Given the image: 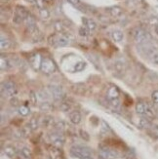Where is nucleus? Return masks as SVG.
<instances>
[{"instance_id": "obj_1", "label": "nucleus", "mask_w": 158, "mask_h": 159, "mask_svg": "<svg viewBox=\"0 0 158 159\" xmlns=\"http://www.w3.org/2000/svg\"><path fill=\"white\" fill-rule=\"evenodd\" d=\"M70 152L72 157L77 159H95L92 149L85 146H73Z\"/></svg>"}, {"instance_id": "obj_2", "label": "nucleus", "mask_w": 158, "mask_h": 159, "mask_svg": "<svg viewBox=\"0 0 158 159\" xmlns=\"http://www.w3.org/2000/svg\"><path fill=\"white\" fill-rule=\"evenodd\" d=\"M132 36H133L134 41L138 45L147 43L148 41H151V37H150L149 33L143 29H142V27H135L132 30Z\"/></svg>"}, {"instance_id": "obj_3", "label": "nucleus", "mask_w": 158, "mask_h": 159, "mask_svg": "<svg viewBox=\"0 0 158 159\" xmlns=\"http://www.w3.org/2000/svg\"><path fill=\"white\" fill-rule=\"evenodd\" d=\"M49 44L52 47L59 48V47H65L70 44V38L65 36L63 33H57L53 34L49 37Z\"/></svg>"}, {"instance_id": "obj_4", "label": "nucleus", "mask_w": 158, "mask_h": 159, "mask_svg": "<svg viewBox=\"0 0 158 159\" xmlns=\"http://www.w3.org/2000/svg\"><path fill=\"white\" fill-rule=\"evenodd\" d=\"M119 90L116 86H111L107 89V92H106V99L108 101V102L114 107V108H117L120 106V100H119Z\"/></svg>"}, {"instance_id": "obj_5", "label": "nucleus", "mask_w": 158, "mask_h": 159, "mask_svg": "<svg viewBox=\"0 0 158 159\" xmlns=\"http://www.w3.org/2000/svg\"><path fill=\"white\" fill-rule=\"evenodd\" d=\"M136 112L141 116L147 117V118L151 119L154 117V111L147 102H140L136 105Z\"/></svg>"}, {"instance_id": "obj_6", "label": "nucleus", "mask_w": 158, "mask_h": 159, "mask_svg": "<svg viewBox=\"0 0 158 159\" xmlns=\"http://www.w3.org/2000/svg\"><path fill=\"white\" fill-rule=\"evenodd\" d=\"M156 50H157L156 45L153 44L151 41H148L147 43L138 45V51L143 57H152L157 52Z\"/></svg>"}, {"instance_id": "obj_7", "label": "nucleus", "mask_w": 158, "mask_h": 159, "mask_svg": "<svg viewBox=\"0 0 158 159\" xmlns=\"http://www.w3.org/2000/svg\"><path fill=\"white\" fill-rule=\"evenodd\" d=\"M29 15V13L25 8V7L18 5L15 8V12H14L13 22L16 25H20L22 23L25 22V20L26 19V17Z\"/></svg>"}, {"instance_id": "obj_8", "label": "nucleus", "mask_w": 158, "mask_h": 159, "mask_svg": "<svg viewBox=\"0 0 158 159\" xmlns=\"http://www.w3.org/2000/svg\"><path fill=\"white\" fill-rule=\"evenodd\" d=\"M17 92L16 84L11 80L1 83V95L3 97H14Z\"/></svg>"}, {"instance_id": "obj_9", "label": "nucleus", "mask_w": 158, "mask_h": 159, "mask_svg": "<svg viewBox=\"0 0 158 159\" xmlns=\"http://www.w3.org/2000/svg\"><path fill=\"white\" fill-rule=\"evenodd\" d=\"M41 71L45 74H52L56 71L57 70V66L55 64V61L52 59L49 58H45L42 61V64H41Z\"/></svg>"}, {"instance_id": "obj_10", "label": "nucleus", "mask_w": 158, "mask_h": 159, "mask_svg": "<svg viewBox=\"0 0 158 159\" xmlns=\"http://www.w3.org/2000/svg\"><path fill=\"white\" fill-rule=\"evenodd\" d=\"M49 139L51 143L53 144V147H56V148H61L65 144V138L61 132H59V131H56L52 134H50L49 136Z\"/></svg>"}, {"instance_id": "obj_11", "label": "nucleus", "mask_w": 158, "mask_h": 159, "mask_svg": "<svg viewBox=\"0 0 158 159\" xmlns=\"http://www.w3.org/2000/svg\"><path fill=\"white\" fill-rule=\"evenodd\" d=\"M48 91H49L52 98L56 101H60L65 97V92L63 88L59 85H50L48 87Z\"/></svg>"}, {"instance_id": "obj_12", "label": "nucleus", "mask_w": 158, "mask_h": 159, "mask_svg": "<svg viewBox=\"0 0 158 159\" xmlns=\"http://www.w3.org/2000/svg\"><path fill=\"white\" fill-rule=\"evenodd\" d=\"M99 156L101 159H115L118 157V153L111 148L102 147L99 151Z\"/></svg>"}, {"instance_id": "obj_13", "label": "nucleus", "mask_w": 158, "mask_h": 159, "mask_svg": "<svg viewBox=\"0 0 158 159\" xmlns=\"http://www.w3.org/2000/svg\"><path fill=\"white\" fill-rule=\"evenodd\" d=\"M42 61L43 59L41 58V56L38 54V53H35L30 56L29 58V63H30V66L34 68V70H40L41 68V64H42Z\"/></svg>"}, {"instance_id": "obj_14", "label": "nucleus", "mask_w": 158, "mask_h": 159, "mask_svg": "<svg viewBox=\"0 0 158 159\" xmlns=\"http://www.w3.org/2000/svg\"><path fill=\"white\" fill-rule=\"evenodd\" d=\"M113 68H114V71L116 74L122 75L126 71V65L124 61H116L113 65Z\"/></svg>"}, {"instance_id": "obj_15", "label": "nucleus", "mask_w": 158, "mask_h": 159, "mask_svg": "<svg viewBox=\"0 0 158 159\" xmlns=\"http://www.w3.org/2000/svg\"><path fill=\"white\" fill-rule=\"evenodd\" d=\"M49 156L50 159H64V154L63 151L61 150L60 148L53 147L49 150Z\"/></svg>"}, {"instance_id": "obj_16", "label": "nucleus", "mask_w": 158, "mask_h": 159, "mask_svg": "<svg viewBox=\"0 0 158 159\" xmlns=\"http://www.w3.org/2000/svg\"><path fill=\"white\" fill-rule=\"evenodd\" d=\"M81 20H82V24H83V25L85 27H87V29L90 31H93V30H95L96 29H97V24H96V22L94 20H92L90 18L83 17Z\"/></svg>"}, {"instance_id": "obj_17", "label": "nucleus", "mask_w": 158, "mask_h": 159, "mask_svg": "<svg viewBox=\"0 0 158 159\" xmlns=\"http://www.w3.org/2000/svg\"><path fill=\"white\" fill-rule=\"evenodd\" d=\"M13 66L12 65V61L7 58V57H4L3 55L1 57H0V68H1V70H7L11 68Z\"/></svg>"}, {"instance_id": "obj_18", "label": "nucleus", "mask_w": 158, "mask_h": 159, "mask_svg": "<svg viewBox=\"0 0 158 159\" xmlns=\"http://www.w3.org/2000/svg\"><path fill=\"white\" fill-rule=\"evenodd\" d=\"M70 120L74 125H77L81 122V113L78 110H72L70 113Z\"/></svg>"}, {"instance_id": "obj_19", "label": "nucleus", "mask_w": 158, "mask_h": 159, "mask_svg": "<svg viewBox=\"0 0 158 159\" xmlns=\"http://www.w3.org/2000/svg\"><path fill=\"white\" fill-rule=\"evenodd\" d=\"M106 10L109 13V15L113 18H118L122 15V9L119 6H111Z\"/></svg>"}, {"instance_id": "obj_20", "label": "nucleus", "mask_w": 158, "mask_h": 159, "mask_svg": "<svg viewBox=\"0 0 158 159\" xmlns=\"http://www.w3.org/2000/svg\"><path fill=\"white\" fill-rule=\"evenodd\" d=\"M19 156L20 159H31V150L27 147H24L19 150Z\"/></svg>"}, {"instance_id": "obj_21", "label": "nucleus", "mask_w": 158, "mask_h": 159, "mask_svg": "<svg viewBox=\"0 0 158 159\" xmlns=\"http://www.w3.org/2000/svg\"><path fill=\"white\" fill-rule=\"evenodd\" d=\"M39 123H40V126H44V127H52V126H55L53 117H51L49 115H45L42 119L39 120Z\"/></svg>"}, {"instance_id": "obj_22", "label": "nucleus", "mask_w": 158, "mask_h": 159, "mask_svg": "<svg viewBox=\"0 0 158 159\" xmlns=\"http://www.w3.org/2000/svg\"><path fill=\"white\" fill-rule=\"evenodd\" d=\"M10 46H11L10 39L7 36H4V34H1V38H0V48H1V50L4 51L9 49Z\"/></svg>"}, {"instance_id": "obj_23", "label": "nucleus", "mask_w": 158, "mask_h": 159, "mask_svg": "<svg viewBox=\"0 0 158 159\" xmlns=\"http://www.w3.org/2000/svg\"><path fill=\"white\" fill-rule=\"evenodd\" d=\"M111 38L115 42H122L124 39V33L119 30H115L111 31Z\"/></svg>"}, {"instance_id": "obj_24", "label": "nucleus", "mask_w": 158, "mask_h": 159, "mask_svg": "<svg viewBox=\"0 0 158 159\" xmlns=\"http://www.w3.org/2000/svg\"><path fill=\"white\" fill-rule=\"evenodd\" d=\"M139 126L142 129H149L150 127H151L152 123L151 121H150L149 118H147V117H142V118L139 120Z\"/></svg>"}, {"instance_id": "obj_25", "label": "nucleus", "mask_w": 158, "mask_h": 159, "mask_svg": "<svg viewBox=\"0 0 158 159\" xmlns=\"http://www.w3.org/2000/svg\"><path fill=\"white\" fill-rule=\"evenodd\" d=\"M4 152H5V154L8 156V157H10V158H13V157H15L16 156V154H17V150H16V148H14L13 146H6L5 148H4Z\"/></svg>"}, {"instance_id": "obj_26", "label": "nucleus", "mask_w": 158, "mask_h": 159, "mask_svg": "<svg viewBox=\"0 0 158 159\" xmlns=\"http://www.w3.org/2000/svg\"><path fill=\"white\" fill-rule=\"evenodd\" d=\"M29 126L30 128L31 131H34V130H36L39 126H40V123H39V120L36 119V118H31L30 121L29 122Z\"/></svg>"}, {"instance_id": "obj_27", "label": "nucleus", "mask_w": 158, "mask_h": 159, "mask_svg": "<svg viewBox=\"0 0 158 159\" xmlns=\"http://www.w3.org/2000/svg\"><path fill=\"white\" fill-rule=\"evenodd\" d=\"M18 111L22 116H27L30 112V109L29 107H26V106H20V107H19Z\"/></svg>"}, {"instance_id": "obj_28", "label": "nucleus", "mask_w": 158, "mask_h": 159, "mask_svg": "<svg viewBox=\"0 0 158 159\" xmlns=\"http://www.w3.org/2000/svg\"><path fill=\"white\" fill-rule=\"evenodd\" d=\"M111 127H109V125H108V124H107L106 121L102 120V121L101 133H102V134H106V135H107V133H111Z\"/></svg>"}, {"instance_id": "obj_29", "label": "nucleus", "mask_w": 158, "mask_h": 159, "mask_svg": "<svg viewBox=\"0 0 158 159\" xmlns=\"http://www.w3.org/2000/svg\"><path fill=\"white\" fill-rule=\"evenodd\" d=\"M78 33H79V35L82 37H87L89 34H90V30H89L85 26H81V27H79Z\"/></svg>"}, {"instance_id": "obj_30", "label": "nucleus", "mask_w": 158, "mask_h": 159, "mask_svg": "<svg viewBox=\"0 0 158 159\" xmlns=\"http://www.w3.org/2000/svg\"><path fill=\"white\" fill-rule=\"evenodd\" d=\"M148 132L152 137L158 138V125H153V124H152L151 127L148 129Z\"/></svg>"}, {"instance_id": "obj_31", "label": "nucleus", "mask_w": 158, "mask_h": 159, "mask_svg": "<svg viewBox=\"0 0 158 159\" xmlns=\"http://www.w3.org/2000/svg\"><path fill=\"white\" fill-rule=\"evenodd\" d=\"M61 109L63 110L64 112H67V111H70V108H71V105L68 102H63L61 103Z\"/></svg>"}, {"instance_id": "obj_32", "label": "nucleus", "mask_w": 158, "mask_h": 159, "mask_svg": "<svg viewBox=\"0 0 158 159\" xmlns=\"http://www.w3.org/2000/svg\"><path fill=\"white\" fill-rule=\"evenodd\" d=\"M86 67V63L85 61H79L74 66V70L76 72H79V71H82Z\"/></svg>"}, {"instance_id": "obj_33", "label": "nucleus", "mask_w": 158, "mask_h": 159, "mask_svg": "<svg viewBox=\"0 0 158 159\" xmlns=\"http://www.w3.org/2000/svg\"><path fill=\"white\" fill-rule=\"evenodd\" d=\"M52 108V105L49 102H42L40 105V109L43 110V111H47V110H50Z\"/></svg>"}, {"instance_id": "obj_34", "label": "nucleus", "mask_w": 158, "mask_h": 159, "mask_svg": "<svg viewBox=\"0 0 158 159\" xmlns=\"http://www.w3.org/2000/svg\"><path fill=\"white\" fill-rule=\"evenodd\" d=\"M55 30H56V31L61 33L65 30V25H63V23L60 22V20H57V22L55 23Z\"/></svg>"}, {"instance_id": "obj_35", "label": "nucleus", "mask_w": 158, "mask_h": 159, "mask_svg": "<svg viewBox=\"0 0 158 159\" xmlns=\"http://www.w3.org/2000/svg\"><path fill=\"white\" fill-rule=\"evenodd\" d=\"M39 14H40V17L42 18V19H45V20H47L48 18L50 17V13H49V11H48L47 9H45V8L40 9Z\"/></svg>"}, {"instance_id": "obj_36", "label": "nucleus", "mask_w": 158, "mask_h": 159, "mask_svg": "<svg viewBox=\"0 0 158 159\" xmlns=\"http://www.w3.org/2000/svg\"><path fill=\"white\" fill-rule=\"evenodd\" d=\"M54 127L56 128V131H59V132H61V133L65 130V125L64 122H59L57 124H55Z\"/></svg>"}, {"instance_id": "obj_37", "label": "nucleus", "mask_w": 158, "mask_h": 159, "mask_svg": "<svg viewBox=\"0 0 158 159\" xmlns=\"http://www.w3.org/2000/svg\"><path fill=\"white\" fill-rule=\"evenodd\" d=\"M71 5H73L74 7H76L78 9H81V2L80 0H67Z\"/></svg>"}, {"instance_id": "obj_38", "label": "nucleus", "mask_w": 158, "mask_h": 159, "mask_svg": "<svg viewBox=\"0 0 158 159\" xmlns=\"http://www.w3.org/2000/svg\"><path fill=\"white\" fill-rule=\"evenodd\" d=\"M147 23L149 24V25H158V18H156V17H150L148 20H147Z\"/></svg>"}, {"instance_id": "obj_39", "label": "nucleus", "mask_w": 158, "mask_h": 159, "mask_svg": "<svg viewBox=\"0 0 158 159\" xmlns=\"http://www.w3.org/2000/svg\"><path fill=\"white\" fill-rule=\"evenodd\" d=\"M151 61L152 64L155 65V66H158V51L153 55V56L151 57Z\"/></svg>"}, {"instance_id": "obj_40", "label": "nucleus", "mask_w": 158, "mask_h": 159, "mask_svg": "<svg viewBox=\"0 0 158 159\" xmlns=\"http://www.w3.org/2000/svg\"><path fill=\"white\" fill-rule=\"evenodd\" d=\"M30 100H31V102H32L33 105H35L36 102H37V97H36V94L34 93L33 91H31V92H30Z\"/></svg>"}, {"instance_id": "obj_41", "label": "nucleus", "mask_w": 158, "mask_h": 159, "mask_svg": "<svg viewBox=\"0 0 158 159\" xmlns=\"http://www.w3.org/2000/svg\"><path fill=\"white\" fill-rule=\"evenodd\" d=\"M151 99L153 101V102L155 103H158V90H156V91H154L151 95Z\"/></svg>"}, {"instance_id": "obj_42", "label": "nucleus", "mask_w": 158, "mask_h": 159, "mask_svg": "<svg viewBox=\"0 0 158 159\" xmlns=\"http://www.w3.org/2000/svg\"><path fill=\"white\" fill-rule=\"evenodd\" d=\"M153 30H154V32H155L156 35L158 36V25H156L153 26Z\"/></svg>"}, {"instance_id": "obj_43", "label": "nucleus", "mask_w": 158, "mask_h": 159, "mask_svg": "<svg viewBox=\"0 0 158 159\" xmlns=\"http://www.w3.org/2000/svg\"><path fill=\"white\" fill-rule=\"evenodd\" d=\"M30 4H33V5H36V3H37V0H27Z\"/></svg>"}, {"instance_id": "obj_44", "label": "nucleus", "mask_w": 158, "mask_h": 159, "mask_svg": "<svg viewBox=\"0 0 158 159\" xmlns=\"http://www.w3.org/2000/svg\"><path fill=\"white\" fill-rule=\"evenodd\" d=\"M43 1H45V2H47V3H50V2L53 1V0H43Z\"/></svg>"}, {"instance_id": "obj_45", "label": "nucleus", "mask_w": 158, "mask_h": 159, "mask_svg": "<svg viewBox=\"0 0 158 159\" xmlns=\"http://www.w3.org/2000/svg\"><path fill=\"white\" fill-rule=\"evenodd\" d=\"M157 149H158V148H157Z\"/></svg>"}]
</instances>
